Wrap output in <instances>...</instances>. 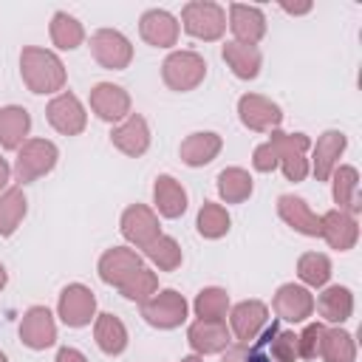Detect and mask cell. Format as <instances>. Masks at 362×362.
<instances>
[{
	"instance_id": "ba28073f",
	"label": "cell",
	"mask_w": 362,
	"mask_h": 362,
	"mask_svg": "<svg viewBox=\"0 0 362 362\" xmlns=\"http://www.w3.org/2000/svg\"><path fill=\"white\" fill-rule=\"evenodd\" d=\"M90 54L93 59L107 71H124L133 59L130 40L116 28H99L90 37Z\"/></svg>"
},
{
	"instance_id": "c3c4849f",
	"label": "cell",
	"mask_w": 362,
	"mask_h": 362,
	"mask_svg": "<svg viewBox=\"0 0 362 362\" xmlns=\"http://www.w3.org/2000/svg\"><path fill=\"white\" fill-rule=\"evenodd\" d=\"M6 283H8V274H6V266L0 263V291L6 288Z\"/></svg>"
},
{
	"instance_id": "f907efd6",
	"label": "cell",
	"mask_w": 362,
	"mask_h": 362,
	"mask_svg": "<svg viewBox=\"0 0 362 362\" xmlns=\"http://www.w3.org/2000/svg\"><path fill=\"white\" fill-rule=\"evenodd\" d=\"M0 362H8V356H6V354H3V351H0Z\"/></svg>"
},
{
	"instance_id": "e0dca14e",
	"label": "cell",
	"mask_w": 362,
	"mask_h": 362,
	"mask_svg": "<svg viewBox=\"0 0 362 362\" xmlns=\"http://www.w3.org/2000/svg\"><path fill=\"white\" fill-rule=\"evenodd\" d=\"M178 31H181L178 20L164 8H150L139 20V34L153 48H173L178 42Z\"/></svg>"
},
{
	"instance_id": "d6986e66",
	"label": "cell",
	"mask_w": 362,
	"mask_h": 362,
	"mask_svg": "<svg viewBox=\"0 0 362 362\" xmlns=\"http://www.w3.org/2000/svg\"><path fill=\"white\" fill-rule=\"evenodd\" d=\"M187 339L198 356H206L226 351L232 345V331L226 328L223 320H195L187 331Z\"/></svg>"
},
{
	"instance_id": "9a60e30c",
	"label": "cell",
	"mask_w": 362,
	"mask_h": 362,
	"mask_svg": "<svg viewBox=\"0 0 362 362\" xmlns=\"http://www.w3.org/2000/svg\"><path fill=\"white\" fill-rule=\"evenodd\" d=\"M235 34V42L243 45H257L266 37V14L260 6H249V3H232L229 6V23H226Z\"/></svg>"
},
{
	"instance_id": "ee69618b",
	"label": "cell",
	"mask_w": 362,
	"mask_h": 362,
	"mask_svg": "<svg viewBox=\"0 0 362 362\" xmlns=\"http://www.w3.org/2000/svg\"><path fill=\"white\" fill-rule=\"evenodd\" d=\"M54 362H88V356H85L79 348L65 345V348H59V351H57V359H54Z\"/></svg>"
},
{
	"instance_id": "f35d334b",
	"label": "cell",
	"mask_w": 362,
	"mask_h": 362,
	"mask_svg": "<svg viewBox=\"0 0 362 362\" xmlns=\"http://www.w3.org/2000/svg\"><path fill=\"white\" fill-rule=\"evenodd\" d=\"M192 308H195L198 320H223L229 311V294L221 286H206L198 291Z\"/></svg>"
},
{
	"instance_id": "7bdbcfd3",
	"label": "cell",
	"mask_w": 362,
	"mask_h": 362,
	"mask_svg": "<svg viewBox=\"0 0 362 362\" xmlns=\"http://www.w3.org/2000/svg\"><path fill=\"white\" fill-rule=\"evenodd\" d=\"M249 342H232L226 351H223V359L221 362H246L249 359Z\"/></svg>"
},
{
	"instance_id": "30bf717a",
	"label": "cell",
	"mask_w": 362,
	"mask_h": 362,
	"mask_svg": "<svg viewBox=\"0 0 362 362\" xmlns=\"http://www.w3.org/2000/svg\"><path fill=\"white\" fill-rule=\"evenodd\" d=\"M238 116L240 122L255 130V133H272L280 127L283 122V110L277 102H272L269 96H260V93H243L238 99Z\"/></svg>"
},
{
	"instance_id": "681fc988",
	"label": "cell",
	"mask_w": 362,
	"mask_h": 362,
	"mask_svg": "<svg viewBox=\"0 0 362 362\" xmlns=\"http://www.w3.org/2000/svg\"><path fill=\"white\" fill-rule=\"evenodd\" d=\"M178 362H201V356L198 354H189V356H181Z\"/></svg>"
},
{
	"instance_id": "3957f363",
	"label": "cell",
	"mask_w": 362,
	"mask_h": 362,
	"mask_svg": "<svg viewBox=\"0 0 362 362\" xmlns=\"http://www.w3.org/2000/svg\"><path fill=\"white\" fill-rule=\"evenodd\" d=\"M57 158H59V150H57L54 141H48V139H28L17 150L11 173H14V178L20 184H31V181L48 175L57 167Z\"/></svg>"
},
{
	"instance_id": "f546056e",
	"label": "cell",
	"mask_w": 362,
	"mask_h": 362,
	"mask_svg": "<svg viewBox=\"0 0 362 362\" xmlns=\"http://www.w3.org/2000/svg\"><path fill=\"white\" fill-rule=\"evenodd\" d=\"M314 305L320 308L325 322H337L339 325V322L351 320V314H354V291L348 286H328L314 300Z\"/></svg>"
},
{
	"instance_id": "8992f818",
	"label": "cell",
	"mask_w": 362,
	"mask_h": 362,
	"mask_svg": "<svg viewBox=\"0 0 362 362\" xmlns=\"http://www.w3.org/2000/svg\"><path fill=\"white\" fill-rule=\"evenodd\" d=\"M187 308L189 305H187L184 294H178L175 288H161L147 303H141V317H144L147 325L170 331V328H178L187 320Z\"/></svg>"
},
{
	"instance_id": "f1b7e54d",
	"label": "cell",
	"mask_w": 362,
	"mask_h": 362,
	"mask_svg": "<svg viewBox=\"0 0 362 362\" xmlns=\"http://www.w3.org/2000/svg\"><path fill=\"white\" fill-rule=\"evenodd\" d=\"M93 339L102 354L119 356L127 348V328L116 314H96L93 320Z\"/></svg>"
},
{
	"instance_id": "60d3db41",
	"label": "cell",
	"mask_w": 362,
	"mask_h": 362,
	"mask_svg": "<svg viewBox=\"0 0 362 362\" xmlns=\"http://www.w3.org/2000/svg\"><path fill=\"white\" fill-rule=\"evenodd\" d=\"M322 337H325V325L322 322H308L303 328V334H297V351L303 359H317L320 348H322Z\"/></svg>"
},
{
	"instance_id": "ab89813d",
	"label": "cell",
	"mask_w": 362,
	"mask_h": 362,
	"mask_svg": "<svg viewBox=\"0 0 362 362\" xmlns=\"http://www.w3.org/2000/svg\"><path fill=\"white\" fill-rule=\"evenodd\" d=\"M269 339H272V356L277 362H297L300 351H297V334L294 331H277V325L269 328Z\"/></svg>"
},
{
	"instance_id": "b9f144b4",
	"label": "cell",
	"mask_w": 362,
	"mask_h": 362,
	"mask_svg": "<svg viewBox=\"0 0 362 362\" xmlns=\"http://www.w3.org/2000/svg\"><path fill=\"white\" fill-rule=\"evenodd\" d=\"M252 164H255V170H257V173H272V170H277V153H274L272 141H263V144H257V147H255Z\"/></svg>"
},
{
	"instance_id": "d4e9b609",
	"label": "cell",
	"mask_w": 362,
	"mask_h": 362,
	"mask_svg": "<svg viewBox=\"0 0 362 362\" xmlns=\"http://www.w3.org/2000/svg\"><path fill=\"white\" fill-rule=\"evenodd\" d=\"M221 147H223V139L218 133H212V130H195V133H189L181 141L178 156H181V161L187 167H204V164H209V161L218 158Z\"/></svg>"
},
{
	"instance_id": "7c38bea8",
	"label": "cell",
	"mask_w": 362,
	"mask_h": 362,
	"mask_svg": "<svg viewBox=\"0 0 362 362\" xmlns=\"http://www.w3.org/2000/svg\"><path fill=\"white\" fill-rule=\"evenodd\" d=\"M20 339L31 351H45L57 342V322L45 305H31L20 320Z\"/></svg>"
},
{
	"instance_id": "7dc6e473",
	"label": "cell",
	"mask_w": 362,
	"mask_h": 362,
	"mask_svg": "<svg viewBox=\"0 0 362 362\" xmlns=\"http://www.w3.org/2000/svg\"><path fill=\"white\" fill-rule=\"evenodd\" d=\"M246 362H272V359H269V356H263L260 351H255V348H252V351H249V359H246Z\"/></svg>"
},
{
	"instance_id": "9c48e42d",
	"label": "cell",
	"mask_w": 362,
	"mask_h": 362,
	"mask_svg": "<svg viewBox=\"0 0 362 362\" xmlns=\"http://www.w3.org/2000/svg\"><path fill=\"white\" fill-rule=\"evenodd\" d=\"M45 116H48V124H51L57 133H62V136H79V133L85 130V124H88L85 105L79 102L76 93H68V90L57 93V96L48 102Z\"/></svg>"
},
{
	"instance_id": "bcb514c9",
	"label": "cell",
	"mask_w": 362,
	"mask_h": 362,
	"mask_svg": "<svg viewBox=\"0 0 362 362\" xmlns=\"http://www.w3.org/2000/svg\"><path fill=\"white\" fill-rule=\"evenodd\" d=\"M8 178H11V167H8L6 158H0V192L8 189Z\"/></svg>"
},
{
	"instance_id": "e575fe53",
	"label": "cell",
	"mask_w": 362,
	"mask_h": 362,
	"mask_svg": "<svg viewBox=\"0 0 362 362\" xmlns=\"http://www.w3.org/2000/svg\"><path fill=\"white\" fill-rule=\"evenodd\" d=\"M320 356H322L325 362H354V359H356L354 334H348V331H342V328H325Z\"/></svg>"
},
{
	"instance_id": "6da1fadb",
	"label": "cell",
	"mask_w": 362,
	"mask_h": 362,
	"mask_svg": "<svg viewBox=\"0 0 362 362\" xmlns=\"http://www.w3.org/2000/svg\"><path fill=\"white\" fill-rule=\"evenodd\" d=\"M20 76L25 82V88L31 93H62L65 88V65L62 59L48 51V48H37V45H28L23 48L20 54Z\"/></svg>"
},
{
	"instance_id": "d590c367",
	"label": "cell",
	"mask_w": 362,
	"mask_h": 362,
	"mask_svg": "<svg viewBox=\"0 0 362 362\" xmlns=\"http://www.w3.org/2000/svg\"><path fill=\"white\" fill-rule=\"evenodd\" d=\"M144 255H147V260H150L156 269H161V272H173V269H178L181 260H184L178 240L170 238V235H158L150 246H144Z\"/></svg>"
},
{
	"instance_id": "1f68e13d",
	"label": "cell",
	"mask_w": 362,
	"mask_h": 362,
	"mask_svg": "<svg viewBox=\"0 0 362 362\" xmlns=\"http://www.w3.org/2000/svg\"><path fill=\"white\" fill-rule=\"evenodd\" d=\"M252 189H255V181L243 167H226V170L218 173V195L226 204L246 201L252 195Z\"/></svg>"
},
{
	"instance_id": "f6af8a7d",
	"label": "cell",
	"mask_w": 362,
	"mask_h": 362,
	"mask_svg": "<svg viewBox=\"0 0 362 362\" xmlns=\"http://www.w3.org/2000/svg\"><path fill=\"white\" fill-rule=\"evenodd\" d=\"M280 8L288 11V14H308L311 11V3H280Z\"/></svg>"
},
{
	"instance_id": "d6a6232c",
	"label": "cell",
	"mask_w": 362,
	"mask_h": 362,
	"mask_svg": "<svg viewBox=\"0 0 362 362\" xmlns=\"http://www.w3.org/2000/svg\"><path fill=\"white\" fill-rule=\"evenodd\" d=\"M51 42L59 48V51H74L85 42V28L82 23L68 14V11H57L51 17Z\"/></svg>"
},
{
	"instance_id": "7402d4cb",
	"label": "cell",
	"mask_w": 362,
	"mask_h": 362,
	"mask_svg": "<svg viewBox=\"0 0 362 362\" xmlns=\"http://www.w3.org/2000/svg\"><path fill=\"white\" fill-rule=\"evenodd\" d=\"M345 147H348V139H345L342 130H325V133L317 139V144H314V158H311V164H308L311 173L317 175V181H328V178H331V173H334V167L339 164Z\"/></svg>"
},
{
	"instance_id": "2e32d148",
	"label": "cell",
	"mask_w": 362,
	"mask_h": 362,
	"mask_svg": "<svg viewBox=\"0 0 362 362\" xmlns=\"http://www.w3.org/2000/svg\"><path fill=\"white\" fill-rule=\"evenodd\" d=\"M110 141L119 153L130 156V158H139L147 153L150 147V127H147V119L141 113H130L127 119H122L113 130H110Z\"/></svg>"
},
{
	"instance_id": "74e56055",
	"label": "cell",
	"mask_w": 362,
	"mask_h": 362,
	"mask_svg": "<svg viewBox=\"0 0 362 362\" xmlns=\"http://www.w3.org/2000/svg\"><path fill=\"white\" fill-rule=\"evenodd\" d=\"M158 291V277H156V272L153 269H147V266H141V269H136L122 286H119V294L124 297V300H133V303H147L153 294Z\"/></svg>"
},
{
	"instance_id": "603a6c76",
	"label": "cell",
	"mask_w": 362,
	"mask_h": 362,
	"mask_svg": "<svg viewBox=\"0 0 362 362\" xmlns=\"http://www.w3.org/2000/svg\"><path fill=\"white\" fill-rule=\"evenodd\" d=\"M277 215L300 235L305 238H320V215L305 204V198L300 195H280L277 198Z\"/></svg>"
},
{
	"instance_id": "8fae6325",
	"label": "cell",
	"mask_w": 362,
	"mask_h": 362,
	"mask_svg": "<svg viewBox=\"0 0 362 362\" xmlns=\"http://www.w3.org/2000/svg\"><path fill=\"white\" fill-rule=\"evenodd\" d=\"M122 235L130 246L136 249H144L150 246L158 235H161V223H158V215L156 209L144 206V204H130L124 212H122Z\"/></svg>"
},
{
	"instance_id": "44dd1931",
	"label": "cell",
	"mask_w": 362,
	"mask_h": 362,
	"mask_svg": "<svg viewBox=\"0 0 362 362\" xmlns=\"http://www.w3.org/2000/svg\"><path fill=\"white\" fill-rule=\"evenodd\" d=\"M314 311V294L305 286L283 283L274 294V314L286 322H303Z\"/></svg>"
},
{
	"instance_id": "7a4b0ae2",
	"label": "cell",
	"mask_w": 362,
	"mask_h": 362,
	"mask_svg": "<svg viewBox=\"0 0 362 362\" xmlns=\"http://www.w3.org/2000/svg\"><path fill=\"white\" fill-rule=\"evenodd\" d=\"M181 23L189 37L215 42L226 31V8L212 0H192L181 8Z\"/></svg>"
},
{
	"instance_id": "52a82bcc",
	"label": "cell",
	"mask_w": 362,
	"mask_h": 362,
	"mask_svg": "<svg viewBox=\"0 0 362 362\" xmlns=\"http://www.w3.org/2000/svg\"><path fill=\"white\" fill-rule=\"evenodd\" d=\"M57 314L68 328H85L96 320V294L82 283H68L59 291Z\"/></svg>"
},
{
	"instance_id": "cb8c5ba5",
	"label": "cell",
	"mask_w": 362,
	"mask_h": 362,
	"mask_svg": "<svg viewBox=\"0 0 362 362\" xmlns=\"http://www.w3.org/2000/svg\"><path fill=\"white\" fill-rule=\"evenodd\" d=\"M331 195L337 209L348 212V215H359L362 204H359V173L351 164H337L331 173Z\"/></svg>"
},
{
	"instance_id": "4316f807",
	"label": "cell",
	"mask_w": 362,
	"mask_h": 362,
	"mask_svg": "<svg viewBox=\"0 0 362 362\" xmlns=\"http://www.w3.org/2000/svg\"><path fill=\"white\" fill-rule=\"evenodd\" d=\"M153 204L161 218H181L187 212V189L173 175H158L153 184Z\"/></svg>"
},
{
	"instance_id": "8d00e7d4",
	"label": "cell",
	"mask_w": 362,
	"mask_h": 362,
	"mask_svg": "<svg viewBox=\"0 0 362 362\" xmlns=\"http://www.w3.org/2000/svg\"><path fill=\"white\" fill-rule=\"evenodd\" d=\"M297 274H300V280L305 286L322 288L331 280V260H328V255H322V252H305V255H300Z\"/></svg>"
},
{
	"instance_id": "4dcf8cb0",
	"label": "cell",
	"mask_w": 362,
	"mask_h": 362,
	"mask_svg": "<svg viewBox=\"0 0 362 362\" xmlns=\"http://www.w3.org/2000/svg\"><path fill=\"white\" fill-rule=\"evenodd\" d=\"M25 212H28V201L23 187H8L6 192H0V238L14 235Z\"/></svg>"
},
{
	"instance_id": "836d02e7",
	"label": "cell",
	"mask_w": 362,
	"mask_h": 362,
	"mask_svg": "<svg viewBox=\"0 0 362 362\" xmlns=\"http://www.w3.org/2000/svg\"><path fill=\"white\" fill-rule=\"evenodd\" d=\"M195 226H198V235H201V238H206V240H218V238H223V235L229 232L232 218H229V212H226L223 204L204 201V206L198 209V221H195Z\"/></svg>"
},
{
	"instance_id": "5b68a950",
	"label": "cell",
	"mask_w": 362,
	"mask_h": 362,
	"mask_svg": "<svg viewBox=\"0 0 362 362\" xmlns=\"http://www.w3.org/2000/svg\"><path fill=\"white\" fill-rule=\"evenodd\" d=\"M269 141H272V147L277 153V167H283V175L288 181H294V184L303 181L308 175V170H311L308 158H305V153L311 147V139L305 133H283L277 127V130H272Z\"/></svg>"
},
{
	"instance_id": "277c9868",
	"label": "cell",
	"mask_w": 362,
	"mask_h": 362,
	"mask_svg": "<svg viewBox=\"0 0 362 362\" xmlns=\"http://www.w3.org/2000/svg\"><path fill=\"white\" fill-rule=\"evenodd\" d=\"M206 76V59L195 51H173L161 62V79L170 90H195Z\"/></svg>"
},
{
	"instance_id": "83f0119b",
	"label": "cell",
	"mask_w": 362,
	"mask_h": 362,
	"mask_svg": "<svg viewBox=\"0 0 362 362\" xmlns=\"http://www.w3.org/2000/svg\"><path fill=\"white\" fill-rule=\"evenodd\" d=\"M223 62L229 65V71L238 76V79H255L260 74V65H263V54L257 45H243V42H226L223 45Z\"/></svg>"
},
{
	"instance_id": "4fadbf2b",
	"label": "cell",
	"mask_w": 362,
	"mask_h": 362,
	"mask_svg": "<svg viewBox=\"0 0 362 362\" xmlns=\"http://www.w3.org/2000/svg\"><path fill=\"white\" fill-rule=\"evenodd\" d=\"M90 110L102 122H122L130 116V93L113 82H96L90 88Z\"/></svg>"
},
{
	"instance_id": "ffe728a7",
	"label": "cell",
	"mask_w": 362,
	"mask_h": 362,
	"mask_svg": "<svg viewBox=\"0 0 362 362\" xmlns=\"http://www.w3.org/2000/svg\"><path fill=\"white\" fill-rule=\"evenodd\" d=\"M144 263H141V255L136 252V249H127V246H113V249H107L102 257H99V277H102V283H107V286H122L136 269H141Z\"/></svg>"
},
{
	"instance_id": "5bb4252c",
	"label": "cell",
	"mask_w": 362,
	"mask_h": 362,
	"mask_svg": "<svg viewBox=\"0 0 362 362\" xmlns=\"http://www.w3.org/2000/svg\"><path fill=\"white\" fill-rule=\"evenodd\" d=\"M320 238L331 249L348 252L359 240V223H356L354 215H348L342 209H328L325 215H320Z\"/></svg>"
},
{
	"instance_id": "ac0fdd59",
	"label": "cell",
	"mask_w": 362,
	"mask_h": 362,
	"mask_svg": "<svg viewBox=\"0 0 362 362\" xmlns=\"http://www.w3.org/2000/svg\"><path fill=\"white\" fill-rule=\"evenodd\" d=\"M269 322V308L263 300H243L229 311V331L238 342H252Z\"/></svg>"
},
{
	"instance_id": "484cf974",
	"label": "cell",
	"mask_w": 362,
	"mask_h": 362,
	"mask_svg": "<svg viewBox=\"0 0 362 362\" xmlns=\"http://www.w3.org/2000/svg\"><path fill=\"white\" fill-rule=\"evenodd\" d=\"M28 130H31V113L23 105L0 107V147L3 150H20L28 141Z\"/></svg>"
}]
</instances>
